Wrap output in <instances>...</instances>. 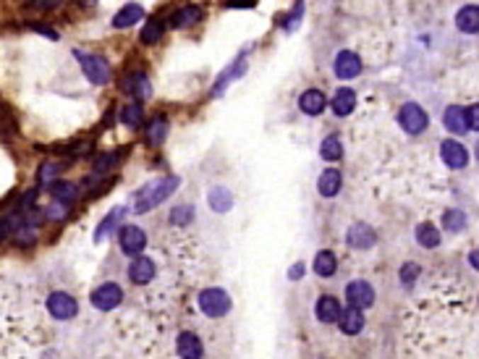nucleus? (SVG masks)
<instances>
[{
    "mask_svg": "<svg viewBox=\"0 0 479 359\" xmlns=\"http://www.w3.org/2000/svg\"><path fill=\"white\" fill-rule=\"evenodd\" d=\"M163 35H165V21H163V18H150L139 37H142V43H145V45H157Z\"/></svg>",
    "mask_w": 479,
    "mask_h": 359,
    "instance_id": "nucleus-31",
    "label": "nucleus"
},
{
    "mask_svg": "<svg viewBox=\"0 0 479 359\" xmlns=\"http://www.w3.org/2000/svg\"><path fill=\"white\" fill-rule=\"evenodd\" d=\"M320 155H322V160H341L343 158V142L338 134H330V137L322 139V145H320Z\"/></svg>",
    "mask_w": 479,
    "mask_h": 359,
    "instance_id": "nucleus-30",
    "label": "nucleus"
},
{
    "mask_svg": "<svg viewBox=\"0 0 479 359\" xmlns=\"http://www.w3.org/2000/svg\"><path fill=\"white\" fill-rule=\"evenodd\" d=\"M443 228L451 233H458L466 228V215L461 213V210H448L443 218Z\"/></svg>",
    "mask_w": 479,
    "mask_h": 359,
    "instance_id": "nucleus-35",
    "label": "nucleus"
},
{
    "mask_svg": "<svg viewBox=\"0 0 479 359\" xmlns=\"http://www.w3.org/2000/svg\"><path fill=\"white\" fill-rule=\"evenodd\" d=\"M341 187H343V176H341V171H335V168L322 171V176L317 181V192H320L325 199H333L335 194L341 192Z\"/></svg>",
    "mask_w": 479,
    "mask_h": 359,
    "instance_id": "nucleus-18",
    "label": "nucleus"
},
{
    "mask_svg": "<svg viewBox=\"0 0 479 359\" xmlns=\"http://www.w3.org/2000/svg\"><path fill=\"white\" fill-rule=\"evenodd\" d=\"M445 128L451 131V134H466L469 131V123H466V108L461 105H451L448 111H445Z\"/></svg>",
    "mask_w": 479,
    "mask_h": 359,
    "instance_id": "nucleus-23",
    "label": "nucleus"
},
{
    "mask_svg": "<svg viewBox=\"0 0 479 359\" xmlns=\"http://www.w3.org/2000/svg\"><path fill=\"white\" fill-rule=\"evenodd\" d=\"M120 121L126 123L129 128H137L145 123V111H142V105L139 103H129L123 111H120Z\"/></svg>",
    "mask_w": 479,
    "mask_h": 359,
    "instance_id": "nucleus-34",
    "label": "nucleus"
},
{
    "mask_svg": "<svg viewBox=\"0 0 479 359\" xmlns=\"http://www.w3.org/2000/svg\"><path fill=\"white\" fill-rule=\"evenodd\" d=\"M63 171V162H55V160H47L40 165V171H37V181H40V187H47V184H52V179H55V173Z\"/></svg>",
    "mask_w": 479,
    "mask_h": 359,
    "instance_id": "nucleus-36",
    "label": "nucleus"
},
{
    "mask_svg": "<svg viewBox=\"0 0 479 359\" xmlns=\"http://www.w3.org/2000/svg\"><path fill=\"white\" fill-rule=\"evenodd\" d=\"M338 325H341L343 336H359L364 331V315H361L359 307H346L341 309V315H338Z\"/></svg>",
    "mask_w": 479,
    "mask_h": 359,
    "instance_id": "nucleus-14",
    "label": "nucleus"
},
{
    "mask_svg": "<svg viewBox=\"0 0 479 359\" xmlns=\"http://www.w3.org/2000/svg\"><path fill=\"white\" fill-rule=\"evenodd\" d=\"M315 315L320 323H338V315H341V302L335 299V297H330V294H325V297H320L317 299V307H315Z\"/></svg>",
    "mask_w": 479,
    "mask_h": 359,
    "instance_id": "nucleus-17",
    "label": "nucleus"
},
{
    "mask_svg": "<svg viewBox=\"0 0 479 359\" xmlns=\"http://www.w3.org/2000/svg\"><path fill=\"white\" fill-rule=\"evenodd\" d=\"M50 194L55 202H63V205H74L79 199V187L74 181H52L50 184Z\"/></svg>",
    "mask_w": 479,
    "mask_h": 359,
    "instance_id": "nucleus-24",
    "label": "nucleus"
},
{
    "mask_svg": "<svg viewBox=\"0 0 479 359\" xmlns=\"http://www.w3.org/2000/svg\"><path fill=\"white\" fill-rule=\"evenodd\" d=\"M168 118L165 116H157V118L147 126V145L150 147H160L165 142V137H168Z\"/></svg>",
    "mask_w": 479,
    "mask_h": 359,
    "instance_id": "nucleus-27",
    "label": "nucleus"
},
{
    "mask_svg": "<svg viewBox=\"0 0 479 359\" xmlns=\"http://www.w3.org/2000/svg\"><path fill=\"white\" fill-rule=\"evenodd\" d=\"M202 16H205L202 6H184V9H179L176 13H173L171 26H173V29H188V26L197 24Z\"/></svg>",
    "mask_w": 479,
    "mask_h": 359,
    "instance_id": "nucleus-22",
    "label": "nucleus"
},
{
    "mask_svg": "<svg viewBox=\"0 0 479 359\" xmlns=\"http://www.w3.org/2000/svg\"><path fill=\"white\" fill-rule=\"evenodd\" d=\"M220 3L225 9H233V11H247L257 6V0H220Z\"/></svg>",
    "mask_w": 479,
    "mask_h": 359,
    "instance_id": "nucleus-41",
    "label": "nucleus"
},
{
    "mask_svg": "<svg viewBox=\"0 0 479 359\" xmlns=\"http://www.w3.org/2000/svg\"><path fill=\"white\" fill-rule=\"evenodd\" d=\"M288 275H291V281L301 278V275H304V265H301V263H299V265H293V267H291V273H288Z\"/></svg>",
    "mask_w": 479,
    "mask_h": 359,
    "instance_id": "nucleus-44",
    "label": "nucleus"
},
{
    "mask_svg": "<svg viewBox=\"0 0 479 359\" xmlns=\"http://www.w3.org/2000/svg\"><path fill=\"white\" fill-rule=\"evenodd\" d=\"M118 244L123 255H142L147 249V233L139 228V226H123L118 233Z\"/></svg>",
    "mask_w": 479,
    "mask_h": 359,
    "instance_id": "nucleus-7",
    "label": "nucleus"
},
{
    "mask_svg": "<svg viewBox=\"0 0 479 359\" xmlns=\"http://www.w3.org/2000/svg\"><path fill=\"white\" fill-rule=\"evenodd\" d=\"M417 241H419V247L424 249H435L440 247V231H437L432 223H419V226H417Z\"/></svg>",
    "mask_w": 479,
    "mask_h": 359,
    "instance_id": "nucleus-29",
    "label": "nucleus"
},
{
    "mask_svg": "<svg viewBox=\"0 0 479 359\" xmlns=\"http://www.w3.org/2000/svg\"><path fill=\"white\" fill-rule=\"evenodd\" d=\"M79 6H81V9H92L94 3H97V0H77Z\"/></svg>",
    "mask_w": 479,
    "mask_h": 359,
    "instance_id": "nucleus-45",
    "label": "nucleus"
},
{
    "mask_svg": "<svg viewBox=\"0 0 479 359\" xmlns=\"http://www.w3.org/2000/svg\"><path fill=\"white\" fill-rule=\"evenodd\" d=\"M398 123H401V128L406 131V134H422L424 128L429 126V116L424 113V108L417 103H406L398 111Z\"/></svg>",
    "mask_w": 479,
    "mask_h": 359,
    "instance_id": "nucleus-4",
    "label": "nucleus"
},
{
    "mask_svg": "<svg viewBox=\"0 0 479 359\" xmlns=\"http://www.w3.org/2000/svg\"><path fill=\"white\" fill-rule=\"evenodd\" d=\"M120 89L126 94H131L134 100H147L150 92H152V84H150L145 71H131V74H126V77L120 79Z\"/></svg>",
    "mask_w": 479,
    "mask_h": 359,
    "instance_id": "nucleus-11",
    "label": "nucleus"
},
{
    "mask_svg": "<svg viewBox=\"0 0 479 359\" xmlns=\"http://www.w3.org/2000/svg\"><path fill=\"white\" fill-rule=\"evenodd\" d=\"M244 71H247V55H241V58H236L228 66V69L222 71L220 77H218V82H215L213 87V97H218V94H222V89L231 84V82H236L239 77H244Z\"/></svg>",
    "mask_w": 479,
    "mask_h": 359,
    "instance_id": "nucleus-15",
    "label": "nucleus"
},
{
    "mask_svg": "<svg viewBox=\"0 0 479 359\" xmlns=\"http://www.w3.org/2000/svg\"><path fill=\"white\" fill-rule=\"evenodd\" d=\"M301 16H304V0H296V6H293L291 16L283 18V26H286V32H293V29L299 26Z\"/></svg>",
    "mask_w": 479,
    "mask_h": 359,
    "instance_id": "nucleus-38",
    "label": "nucleus"
},
{
    "mask_svg": "<svg viewBox=\"0 0 479 359\" xmlns=\"http://www.w3.org/2000/svg\"><path fill=\"white\" fill-rule=\"evenodd\" d=\"M440 155H443V162L451 171H458V168L469 165V150L461 142H456V139H445L440 145Z\"/></svg>",
    "mask_w": 479,
    "mask_h": 359,
    "instance_id": "nucleus-10",
    "label": "nucleus"
},
{
    "mask_svg": "<svg viewBox=\"0 0 479 359\" xmlns=\"http://www.w3.org/2000/svg\"><path fill=\"white\" fill-rule=\"evenodd\" d=\"M210 205H213L215 213H228L233 207V197L228 189H218L215 187L213 192H210Z\"/></svg>",
    "mask_w": 479,
    "mask_h": 359,
    "instance_id": "nucleus-33",
    "label": "nucleus"
},
{
    "mask_svg": "<svg viewBox=\"0 0 479 359\" xmlns=\"http://www.w3.org/2000/svg\"><path fill=\"white\" fill-rule=\"evenodd\" d=\"M325 94L320 92V89H307V92L299 94V111L307 113V116H320V113L325 111Z\"/></svg>",
    "mask_w": 479,
    "mask_h": 359,
    "instance_id": "nucleus-19",
    "label": "nucleus"
},
{
    "mask_svg": "<svg viewBox=\"0 0 479 359\" xmlns=\"http://www.w3.org/2000/svg\"><path fill=\"white\" fill-rule=\"evenodd\" d=\"M176 351H179V357H184V359H197V357L205 354V346H202V338H199L197 333L186 331V333L179 336V341H176Z\"/></svg>",
    "mask_w": 479,
    "mask_h": 359,
    "instance_id": "nucleus-16",
    "label": "nucleus"
},
{
    "mask_svg": "<svg viewBox=\"0 0 479 359\" xmlns=\"http://www.w3.org/2000/svg\"><path fill=\"white\" fill-rule=\"evenodd\" d=\"M47 309H50V315L55 320H71V317H77L79 304L66 291H52L50 297H47Z\"/></svg>",
    "mask_w": 479,
    "mask_h": 359,
    "instance_id": "nucleus-6",
    "label": "nucleus"
},
{
    "mask_svg": "<svg viewBox=\"0 0 479 359\" xmlns=\"http://www.w3.org/2000/svg\"><path fill=\"white\" fill-rule=\"evenodd\" d=\"M456 26L461 29L463 35H477L479 32V9L471 3V6H463L456 16Z\"/></svg>",
    "mask_w": 479,
    "mask_h": 359,
    "instance_id": "nucleus-25",
    "label": "nucleus"
},
{
    "mask_svg": "<svg viewBox=\"0 0 479 359\" xmlns=\"http://www.w3.org/2000/svg\"><path fill=\"white\" fill-rule=\"evenodd\" d=\"M469 263H471V267H477V249H474V252L469 255Z\"/></svg>",
    "mask_w": 479,
    "mask_h": 359,
    "instance_id": "nucleus-46",
    "label": "nucleus"
},
{
    "mask_svg": "<svg viewBox=\"0 0 479 359\" xmlns=\"http://www.w3.org/2000/svg\"><path fill=\"white\" fill-rule=\"evenodd\" d=\"M154 273H157V265H154L152 257L134 255V260L129 263V281L134 286H147L154 278Z\"/></svg>",
    "mask_w": 479,
    "mask_h": 359,
    "instance_id": "nucleus-8",
    "label": "nucleus"
},
{
    "mask_svg": "<svg viewBox=\"0 0 479 359\" xmlns=\"http://www.w3.org/2000/svg\"><path fill=\"white\" fill-rule=\"evenodd\" d=\"M179 187H181L179 176H160V179H152L150 184H145V187L134 194V213L145 215V213H150V210H154L157 205H163L165 199L171 197Z\"/></svg>",
    "mask_w": 479,
    "mask_h": 359,
    "instance_id": "nucleus-1",
    "label": "nucleus"
},
{
    "mask_svg": "<svg viewBox=\"0 0 479 359\" xmlns=\"http://www.w3.org/2000/svg\"><path fill=\"white\" fill-rule=\"evenodd\" d=\"M142 18H145V9H142L139 3H126V6L113 16V26H115V29H126V26H134L137 21H142Z\"/></svg>",
    "mask_w": 479,
    "mask_h": 359,
    "instance_id": "nucleus-21",
    "label": "nucleus"
},
{
    "mask_svg": "<svg viewBox=\"0 0 479 359\" xmlns=\"http://www.w3.org/2000/svg\"><path fill=\"white\" fill-rule=\"evenodd\" d=\"M346 244L354 249H361V252H367L377 244V236L375 231L369 228L367 223H354L349 231H346Z\"/></svg>",
    "mask_w": 479,
    "mask_h": 359,
    "instance_id": "nucleus-12",
    "label": "nucleus"
},
{
    "mask_svg": "<svg viewBox=\"0 0 479 359\" xmlns=\"http://www.w3.org/2000/svg\"><path fill=\"white\" fill-rule=\"evenodd\" d=\"M3 236H6V221L0 218V239H3Z\"/></svg>",
    "mask_w": 479,
    "mask_h": 359,
    "instance_id": "nucleus-47",
    "label": "nucleus"
},
{
    "mask_svg": "<svg viewBox=\"0 0 479 359\" xmlns=\"http://www.w3.org/2000/svg\"><path fill=\"white\" fill-rule=\"evenodd\" d=\"M123 215H126V207H123V205H118L115 210H111V213H108V218H105V221L100 223L97 228H94V241H105V236H108V233L115 231V226L120 223V218H123Z\"/></svg>",
    "mask_w": 479,
    "mask_h": 359,
    "instance_id": "nucleus-26",
    "label": "nucleus"
},
{
    "mask_svg": "<svg viewBox=\"0 0 479 359\" xmlns=\"http://www.w3.org/2000/svg\"><path fill=\"white\" fill-rule=\"evenodd\" d=\"M361 74V58L354 50H341L335 55V77L356 79Z\"/></svg>",
    "mask_w": 479,
    "mask_h": 359,
    "instance_id": "nucleus-13",
    "label": "nucleus"
},
{
    "mask_svg": "<svg viewBox=\"0 0 479 359\" xmlns=\"http://www.w3.org/2000/svg\"><path fill=\"white\" fill-rule=\"evenodd\" d=\"M191 218H194V207H191V205H179L171 213V223H173V226H186V223L191 221Z\"/></svg>",
    "mask_w": 479,
    "mask_h": 359,
    "instance_id": "nucleus-37",
    "label": "nucleus"
},
{
    "mask_svg": "<svg viewBox=\"0 0 479 359\" xmlns=\"http://www.w3.org/2000/svg\"><path fill=\"white\" fill-rule=\"evenodd\" d=\"M92 307L100 309V312H111V309H115L123 302V291H120L118 283H103V286H97V289L92 291Z\"/></svg>",
    "mask_w": 479,
    "mask_h": 359,
    "instance_id": "nucleus-5",
    "label": "nucleus"
},
{
    "mask_svg": "<svg viewBox=\"0 0 479 359\" xmlns=\"http://www.w3.org/2000/svg\"><path fill=\"white\" fill-rule=\"evenodd\" d=\"M330 105H333V113L338 118H346V116H351L354 108H356V92L349 89V87H341V89L335 92L333 103Z\"/></svg>",
    "mask_w": 479,
    "mask_h": 359,
    "instance_id": "nucleus-20",
    "label": "nucleus"
},
{
    "mask_svg": "<svg viewBox=\"0 0 479 359\" xmlns=\"http://www.w3.org/2000/svg\"><path fill=\"white\" fill-rule=\"evenodd\" d=\"M346 299H349L351 307L369 309L375 304V289H372L367 281L356 278V281H351L349 286H346Z\"/></svg>",
    "mask_w": 479,
    "mask_h": 359,
    "instance_id": "nucleus-9",
    "label": "nucleus"
},
{
    "mask_svg": "<svg viewBox=\"0 0 479 359\" xmlns=\"http://www.w3.org/2000/svg\"><path fill=\"white\" fill-rule=\"evenodd\" d=\"M63 0H29V6L35 11H55Z\"/></svg>",
    "mask_w": 479,
    "mask_h": 359,
    "instance_id": "nucleus-42",
    "label": "nucleus"
},
{
    "mask_svg": "<svg viewBox=\"0 0 479 359\" xmlns=\"http://www.w3.org/2000/svg\"><path fill=\"white\" fill-rule=\"evenodd\" d=\"M45 215H47L50 221H63V218L69 215V205H63V202H55V199H52V205L45 210Z\"/></svg>",
    "mask_w": 479,
    "mask_h": 359,
    "instance_id": "nucleus-39",
    "label": "nucleus"
},
{
    "mask_svg": "<svg viewBox=\"0 0 479 359\" xmlns=\"http://www.w3.org/2000/svg\"><path fill=\"white\" fill-rule=\"evenodd\" d=\"M26 29H29V32H37V35H45L47 40H58V32L50 29L47 24H35V21H32V24H26Z\"/></svg>",
    "mask_w": 479,
    "mask_h": 359,
    "instance_id": "nucleus-40",
    "label": "nucleus"
},
{
    "mask_svg": "<svg viewBox=\"0 0 479 359\" xmlns=\"http://www.w3.org/2000/svg\"><path fill=\"white\" fill-rule=\"evenodd\" d=\"M197 307L205 312L207 317H222L231 312V297L222 289H205L199 291Z\"/></svg>",
    "mask_w": 479,
    "mask_h": 359,
    "instance_id": "nucleus-3",
    "label": "nucleus"
},
{
    "mask_svg": "<svg viewBox=\"0 0 479 359\" xmlns=\"http://www.w3.org/2000/svg\"><path fill=\"white\" fill-rule=\"evenodd\" d=\"M477 113H479L477 103L471 105V108H466V123H469L471 131H477V128H479V116H477Z\"/></svg>",
    "mask_w": 479,
    "mask_h": 359,
    "instance_id": "nucleus-43",
    "label": "nucleus"
},
{
    "mask_svg": "<svg viewBox=\"0 0 479 359\" xmlns=\"http://www.w3.org/2000/svg\"><path fill=\"white\" fill-rule=\"evenodd\" d=\"M74 58L79 60V66L84 71V77L92 82V84L103 87L108 84L113 79V69L111 63L103 58V55H97V53H84V50H74Z\"/></svg>",
    "mask_w": 479,
    "mask_h": 359,
    "instance_id": "nucleus-2",
    "label": "nucleus"
},
{
    "mask_svg": "<svg viewBox=\"0 0 479 359\" xmlns=\"http://www.w3.org/2000/svg\"><path fill=\"white\" fill-rule=\"evenodd\" d=\"M123 153H126V147H120V150H111V153L100 155V158L94 160V173H108V171H113V168H115V165L120 162Z\"/></svg>",
    "mask_w": 479,
    "mask_h": 359,
    "instance_id": "nucleus-32",
    "label": "nucleus"
},
{
    "mask_svg": "<svg viewBox=\"0 0 479 359\" xmlns=\"http://www.w3.org/2000/svg\"><path fill=\"white\" fill-rule=\"evenodd\" d=\"M335 270H338V260H335L333 252H317L315 257V273L320 275V278H330V275H335Z\"/></svg>",
    "mask_w": 479,
    "mask_h": 359,
    "instance_id": "nucleus-28",
    "label": "nucleus"
}]
</instances>
